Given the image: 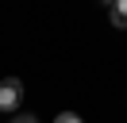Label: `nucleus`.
<instances>
[{
	"mask_svg": "<svg viewBox=\"0 0 127 123\" xmlns=\"http://www.w3.org/2000/svg\"><path fill=\"white\" fill-rule=\"evenodd\" d=\"M23 100V81L19 77H4L0 81V112H16Z\"/></svg>",
	"mask_w": 127,
	"mask_h": 123,
	"instance_id": "obj_1",
	"label": "nucleus"
},
{
	"mask_svg": "<svg viewBox=\"0 0 127 123\" xmlns=\"http://www.w3.org/2000/svg\"><path fill=\"white\" fill-rule=\"evenodd\" d=\"M108 19H112V27L127 31V0H112V8H108Z\"/></svg>",
	"mask_w": 127,
	"mask_h": 123,
	"instance_id": "obj_2",
	"label": "nucleus"
},
{
	"mask_svg": "<svg viewBox=\"0 0 127 123\" xmlns=\"http://www.w3.org/2000/svg\"><path fill=\"white\" fill-rule=\"evenodd\" d=\"M54 123H81V115H77V112H62Z\"/></svg>",
	"mask_w": 127,
	"mask_h": 123,
	"instance_id": "obj_3",
	"label": "nucleus"
},
{
	"mask_svg": "<svg viewBox=\"0 0 127 123\" xmlns=\"http://www.w3.org/2000/svg\"><path fill=\"white\" fill-rule=\"evenodd\" d=\"M12 123H39V119H35V115H16Z\"/></svg>",
	"mask_w": 127,
	"mask_h": 123,
	"instance_id": "obj_4",
	"label": "nucleus"
}]
</instances>
